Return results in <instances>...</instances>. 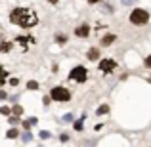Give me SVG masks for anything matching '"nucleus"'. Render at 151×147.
<instances>
[{"instance_id":"nucleus-7","label":"nucleus","mask_w":151,"mask_h":147,"mask_svg":"<svg viewBox=\"0 0 151 147\" xmlns=\"http://www.w3.org/2000/svg\"><path fill=\"white\" fill-rule=\"evenodd\" d=\"M88 59L90 61H98V59H101V54H100V48H90L88 50Z\"/></svg>"},{"instance_id":"nucleus-9","label":"nucleus","mask_w":151,"mask_h":147,"mask_svg":"<svg viewBox=\"0 0 151 147\" xmlns=\"http://www.w3.org/2000/svg\"><path fill=\"white\" fill-rule=\"evenodd\" d=\"M6 138H8V140H17V138H19V132L15 128H10L6 132Z\"/></svg>"},{"instance_id":"nucleus-20","label":"nucleus","mask_w":151,"mask_h":147,"mask_svg":"<svg viewBox=\"0 0 151 147\" xmlns=\"http://www.w3.org/2000/svg\"><path fill=\"white\" fill-rule=\"evenodd\" d=\"M0 113H2V115H6V117H10V115H12V107H8V105L0 107Z\"/></svg>"},{"instance_id":"nucleus-3","label":"nucleus","mask_w":151,"mask_h":147,"mask_svg":"<svg viewBox=\"0 0 151 147\" xmlns=\"http://www.w3.org/2000/svg\"><path fill=\"white\" fill-rule=\"evenodd\" d=\"M149 21V11L144 8H136L130 11V23L132 25H145Z\"/></svg>"},{"instance_id":"nucleus-19","label":"nucleus","mask_w":151,"mask_h":147,"mask_svg":"<svg viewBox=\"0 0 151 147\" xmlns=\"http://www.w3.org/2000/svg\"><path fill=\"white\" fill-rule=\"evenodd\" d=\"M38 138H40V140H50V138H52V134L48 132V130H40V134H38Z\"/></svg>"},{"instance_id":"nucleus-16","label":"nucleus","mask_w":151,"mask_h":147,"mask_svg":"<svg viewBox=\"0 0 151 147\" xmlns=\"http://www.w3.org/2000/svg\"><path fill=\"white\" fill-rule=\"evenodd\" d=\"M12 115H17V117L23 115V107L21 105H14V107H12Z\"/></svg>"},{"instance_id":"nucleus-24","label":"nucleus","mask_w":151,"mask_h":147,"mask_svg":"<svg viewBox=\"0 0 151 147\" xmlns=\"http://www.w3.org/2000/svg\"><path fill=\"white\" fill-rule=\"evenodd\" d=\"M8 82H10V86H17V84H19V78H15V77H14V78H10Z\"/></svg>"},{"instance_id":"nucleus-26","label":"nucleus","mask_w":151,"mask_h":147,"mask_svg":"<svg viewBox=\"0 0 151 147\" xmlns=\"http://www.w3.org/2000/svg\"><path fill=\"white\" fill-rule=\"evenodd\" d=\"M59 140L65 143V141H69V136H67V134H61V136H59Z\"/></svg>"},{"instance_id":"nucleus-13","label":"nucleus","mask_w":151,"mask_h":147,"mask_svg":"<svg viewBox=\"0 0 151 147\" xmlns=\"http://www.w3.org/2000/svg\"><path fill=\"white\" fill-rule=\"evenodd\" d=\"M15 42H19V44L27 46L29 42H33V38H27V37H17V38H15Z\"/></svg>"},{"instance_id":"nucleus-15","label":"nucleus","mask_w":151,"mask_h":147,"mask_svg":"<svg viewBox=\"0 0 151 147\" xmlns=\"http://www.w3.org/2000/svg\"><path fill=\"white\" fill-rule=\"evenodd\" d=\"M27 90H38V82L37 80H27Z\"/></svg>"},{"instance_id":"nucleus-8","label":"nucleus","mask_w":151,"mask_h":147,"mask_svg":"<svg viewBox=\"0 0 151 147\" xmlns=\"http://www.w3.org/2000/svg\"><path fill=\"white\" fill-rule=\"evenodd\" d=\"M113 42H117V34H105V37H101V46H111Z\"/></svg>"},{"instance_id":"nucleus-22","label":"nucleus","mask_w":151,"mask_h":147,"mask_svg":"<svg viewBox=\"0 0 151 147\" xmlns=\"http://www.w3.org/2000/svg\"><path fill=\"white\" fill-rule=\"evenodd\" d=\"M50 101H52V98H50V96H44V98H42V103H44V107H48V105H50Z\"/></svg>"},{"instance_id":"nucleus-32","label":"nucleus","mask_w":151,"mask_h":147,"mask_svg":"<svg viewBox=\"0 0 151 147\" xmlns=\"http://www.w3.org/2000/svg\"><path fill=\"white\" fill-rule=\"evenodd\" d=\"M90 4H98V2H101V0H88Z\"/></svg>"},{"instance_id":"nucleus-28","label":"nucleus","mask_w":151,"mask_h":147,"mask_svg":"<svg viewBox=\"0 0 151 147\" xmlns=\"http://www.w3.org/2000/svg\"><path fill=\"white\" fill-rule=\"evenodd\" d=\"M29 122H31V126H35V124L38 122V118H37V117H31V118H29Z\"/></svg>"},{"instance_id":"nucleus-34","label":"nucleus","mask_w":151,"mask_h":147,"mask_svg":"<svg viewBox=\"0 0 151 147\" xmlns=\"http://www.w3.org/2000/svg\"><path fill=\"white\" fill-rule=\"evenodd\" d=\"M149 82H151V78H149Z\"/></svg>"},{"instance_id":"nucleus-18","label":"nucleus","mask_w":151,"mask_h":147,"mask_svg":"<svg viewBox=\"0 0 151 147\" xmlns=\"http://www.w3.org/2000/svg\"><path fill=\"white\" fill-rule=\"evenodd\" d=\"M8 122H10L12 126H15L19 122V117H17V115H10V117H8Z\"/></svg>"},{"instance_id":"nucleus-30","label":"nucleus","mask_w":151,"mask_h":147,"mask_svg":"<svg viewBox=\"0 0 151 147\" xmlns=\"http://www.w3.org/2000/svg\"><path fill=\"white\" fill-rule=\"evenodd\" d=\"M6 98H8V94L4 92V90H0V99H6Z\"/></svg>"},{"instance_id":"nucleus-2","label":"nucleus","mask_w":151,"mask_h":147,"mask_svg":"<svg viewBox=\"0 0 151 147\" xmlns=\"http://www.w3.org/2000/svg\"><path fill=\"white\" fill-rule=\"evenodd\" d=\"M50 98H52V101L67 103V101H71V92L65 86H54V88L50 90Z\"/></svg>"},{"instance_id":"nucleus-14","label":"nucleus","mask_w":151,"mask_h":147,"mask_svg":"<svg viewBox=\"0 0 151 147\" xmlns=\"http://www.w3.org/2000/svg\"><path fill=\"white\" fill-rule=\"evenodd\" d=\"M21 140L25 141V143H29V141L33 140V134H31V130H27L25 134H21Z\"/></svg>"},{"instance_id":"nucleus-23","label":"nucleus","mask_w":151,"mask_h":147,"mask_svg":"<svg viewBox=\"0 0 151 147\" xmlns=\"http://www.w3.org/2000/svg\"><path fill=\"white\" fill-rule=\"evenodd\" d=\"M144 65L147 67V69H151V55H147V57L144 59Z\"/></svg>"},{"instance_id":"nucleus-27","label":"nucleus","mask_w":151,"mask_h":147,"mask_svg":"<svg viewBox=\"0 0 151 147\" xmlns=\"http://www.w3.org/2000/svg\"><path fill=\"white\" fill-rule=\"evenodd\" d=\"M0 77L8 78V73H6V71H4V67H2V65H0Z\"/></svg>"},{"instance_id":"nucleus-1","label":"nucleus","mask_w":151,"mask_h":147,"mask_svg":"<svg viewBox=\"0 0 151 147\" xmlns=\"http://www.w3.org/2000/svg\"><path fill=\"white\" fill-rule=\"evenodd\" d=\"M10 21L14 25L21 27V29H31V27H35L38 23V17L29 8H14L10 14Z\"/></svg>"},{"instance_id":"nucleus-6","label":"nucleus","mask_w":151,"mask_h":147,"mask_svg":"<svg viewBox=\"0 0 151 147\" xmlns=\"http://www.w3.org/2000/svg\"><path fill=\"white\" fill-rule=\"evenodd\" d=\"M75 37H78V38L90 37V25H81V27H77V29H75Z\"/></svg>"},{"instance_id":"nucleus-10","label":"nucleus","mask_w":151,"mask_h":147,"mask_svg":"<svg viewBox=\"0 0 151 147\" xmlns=\"http://www.w3.org/2000/svg\"><path fill=\"white\" fill-rule=\"evenodd\" d=\"M107 113H109V105H105V103H103V105H100V107L96 109V115H98V117H101V115H107Z\"/></svg>"},{"instance_id":"nucleus-21","label":"nucleus","mask_w":151,"mask_h":147,"mask_svg":"<svg viewBox=\"0 0 151 147\" xmlns=\"http://www.w3.org/2000/svg\"><path fill=\"white\" fill-rule=\"evenodd\" d=\"M61 122H73V115H71V113L63 115V117H61Z\"/></svg>"},{"instance_id":"nucleus-29","label":"nucleus","mask_w":151,"mask_h":147,"mask_svg":"<svg viewBox=\"0 0 151 147\" xmlns=\"http://www.w3.org/2000/svg\"><path fill=\"white\" fill-rule=\"evenodd\" d=\"M121 2H122V4H126V6H130V4H134L136 0H121Z\"/></svg>"},{"instance_id":"nucleus-11","label":"nucleus","mask_w":151,"mask_h":147,"mask_svg":"<svg viewBox=\"0 0 151 147\" xmlns=\"http://www.w3.org/2000/svg\"><path fill=\"white\" fill-rule=\"evenodd\" d=\"M12 42H0V52H2V54H8V52L12 50Z\"/></svg>"},{"instance_id":"nucleus-25","label":"nucleus","mask_w":151,"mask_h":147,"mask_svg":"<svg viewBox=\"0 0 151 147\" xmlns=\"http://www.w3.org/2000/svg\"><path fill=\"white\" fill-rule=\"evenodd\" d=\"M23 128H25V130H31V122H29V118H27V120H23Z\"/></svg>"},{"instance_id":"nucleus-33","label":"nucleus","mask_w":151,"mask_h":147,"mask_svg":"<svg viewBox=\"0 0 151 147\" xmlns=\"http://www.w3.org/2000/svg\"><path fill=\"white\" fill-rule=\"evenodd\" d=\"M48 2H50V4H58L59 0H48Z\"/></svg>"},{"instance_id":"nucleus-31","label":"nucleus","mask_w":151,"mask_h":147,"mask_svg":"<svg viewBox=\"0 0 151 147\" xmlns=\"http://www.w3.org/2000/svg\"><path fill=\"white\" fill-rule=\"evenodd\" d=\"M4 82H6V78H4V77H0V86H4Z\"/></svg>"},{"instance_id":"nucleus-17","label":"nucleus","mask_w":151,"mask_h":147,"mask_svg":"<svg viewBox=\"0 0 151 147\" xmlns=\"http://www.w3.org/2000/svg\"><path fill=\"white\" fill-rule=\"evenodd\" d=\"M55 42H58V44H65V42H67V37H65V34H55Z\"/></svg>"},{"instance_id":"nucleus-4","label":"nucleus","mask_w":151,"mask_h":147,"mask_svg":"<svg viewBox=\"0 0 151 147\" xmlns=\"http://www.w3.org/2000/svg\"><path fill=\"white\" fill-rule=\"evenodd\" d=\"M69 78H71V80H75V82H86V80H88V69H86L84 65L73 67L71 73H69Z\"/></svg>"},{"instance_id":"nucleus-12","label":"nucleus","mask_w":151,"mask_h":147,"mask_svg":"<svg viewBox=\"0 0 151 147\" xmlns=\"http://www.w3.org/2000/svg\"><path fill=\"white\" fill-rule=\"evenodd\" d=\"M73 126H75V130H77V132H81V130L84 128V117H81L77 122H73Z\"/></svg>"},{"instance_id":"nucleus-5","label":"nucleus","mask_w":151,"mask_h":147,"mask_svg":"<svg viewBox=\"0 0 151 147\" xmlns=\"http://www.w3.org/2000/svg\"><path fill=\"white\" fill-rule=\"evenodd\" d=\"M100 71L101 73H105V75H109V73H113L115 69H117V61L115 59H111V57H105V59H100Z\"/></svg>"}]
</instances>
